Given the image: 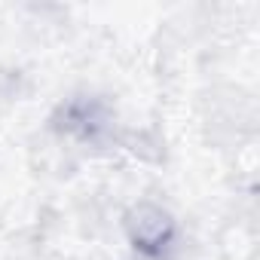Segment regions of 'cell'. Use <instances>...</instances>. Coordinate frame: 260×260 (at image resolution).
<instances>
[{"mask_svg":"<svg viewBox=\"0 0 260 260\" xmlns=\"http://www.w3.org/2000/svg\"><path fill=\"white\" fill-rule=\"evenodd\" d=\"M128 236L144 254H159L172 242V217L156 205H138L128 214Z\"/></svg>","mask_w":260,"mask_h":260,"instance_id":"obj_1","label":"cell"},{"mask_svg":"<svg viewBox=\"0 0 260 260\" xmlns=\"http://www.w3.org/2000/svg\"><path fill=\"white\" fill-rule=\"evenodd\" d=\"M61 119H64V122H61L64 132H71V135H77V138H83V141H98L101 132L107 128V122H110L107 110H104L98 101H83V98L71 101V104L61 110Z\"/></svg>","mask_w":260,"mask_h":260,"instance_id":"obj_2","label":"cell"}]
</instances>
